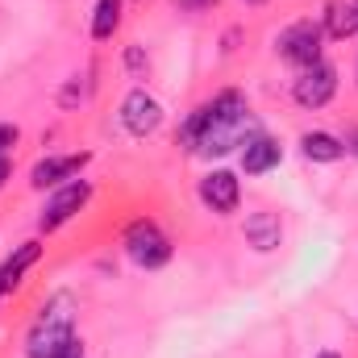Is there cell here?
<instances>
[{
    "label": "cell",
    "instance_id": "obj_15",
    "mask_svg": "<svg viewBox=\"0 0 358 358\" xmlns=\"http://www.w3.org/2000/svg\"><path fill=\"white\" fill-rule=\"evenodd\" d=\"M117 25H121V0H96V13H92V38L104 42V38H113Z\"/></svg>",
    "mask_w": 358,
    "mask_h": 358
},
{
    "label": "cell",
    "instance_id": "obj_12",
    "mask_svg": "<svg viewBox=\"0 0 358 358\" xmlns=\"http://www.w3.org/2000/svg\"><path fill=\"white\" fill-rule=\"evenodd\" d=\"M279 238H283V225H279L275 213H255V217H246V242H250L255 250H275Z\"/></svg>",
    "mask_w": 358,
    "mask_h": 358
},
{
    "label": "cell",
    "instance_id": "obj_9",
    "mask_svg": "<svg viewBox=\"0 0 358 358\" xmlns=\"http://www.w3.org/2000/svg\"><path fill=\"white\" fill-rule=\"evenodd\" d=\"M88 163V155H59V159H42L34 171H29V183L38 187V192H46V187H63V179L80 176V167Z\"/></svg>",
    "mask_w": 358,
    "mask_h": 358
},
{
    "label": "cell",
    "instance_id": "obj_17",
    "mask_svg": "<svg viewBox=\"0 0 358 358\" xmlns=\"http://www.w3.org/2000/svg\"><path fill=\"white\" fill-rule=\"evenodd\" d=\"M13 142H17V129H13V125H0V155H4Z\"/></svg>",
    "mask_w": 358,
    "mask_h": 358
},
{
    "label": "cell",
    "instance_id": "obj_5",
    "mask_svg": "<svg viewBox=\"0 0 358 358\" xmlns=\"http://www.w3.org/2000/svg\"><path fill=\"white\" fill-rule=\"evenodd\" d=\"M334 92H338V67L325 63V59H317L313 67H300L292 96H296V104H304V108H325V104L334 100Z\"/></svg>",
    "mask_w": 358,
    "mask_h": 358
},
{
    "label": "cell",
    "instance_id": "obj_22",
    "mask_svg": "<svg viewBox=\"0 0 358 358\" xmlns=\"http://www.w3.org/2000/svg\"><path fill=\"white\" fill-rule=\"evenodd\" d=\"M250 4H259V0H250Z\"/></svg>",
    "mask_w": 358,
    "mask_h": 358
},
{
    "label": "cell",
    "instance_id": "obj_3",
    "mask_svg": "<svg viewBox=\"0 0 358 358\" xmlns=\"http://www.w3.org/2000/svg\"><path fill=\"white\" fill-rule=\"evenodd\" d=\"M321 42H325V29L317 21H296L279 34V59L292 67H313L321 59Z\"/></svg>",
    "mask_w": 358,
    "mask_h": 358
},
{
    "label": "cell",
    "instance_id": "obj_23",
    "mask_svg": "<svg viewBox=\"0 0 358 358\" xmlns=\"http://www.w3.org/2000/svg\"><path fill=\"white\" fill-rule=\"evenodd\" d=\"M355 4H358V0H355Z\"/></svg>",
    "mask_w": 358,
    "mask_h": 358
},
{
    "label": "cell",
    "instance_id": "obj_2",
    "mask_svg": "<svg viewBox=\"0 0 358 358\" xmlns=\"http://www.w3.org/2000/svg\"><path fill=\"white\" fill-rule=\"evenodd\" d=\"M25 355L29 358H80V338H76V300L67 292H59L42 317L34 321L29 329V342H25Z\"/></svg>",
    "mask_w": 358,
    "mask_h": 358
},
{
    "label": "cell",
    "instance_id": "obj_14",
    "mask_svg": "<svg viewBox=\"0 0 358 358\" xmlns=\"http://www.w3.org/2000/svg\"><path fill=\"white\" fill-rule=\"evenodd\" d=\"M329 38H350L358 29V4H346V0H334L325 8V25H321Z\"/></svg>",
    "mask_w": 358,
    "mask_h": 358
},
{
    "label": "cell",
    "instance_id": "obj_19",
    "mask_svg": "<svg viewBox=\"0 0 358 358\" xmlns=\"http://www.w3.org/2000/svg\"><path fill=\"white\" fill-rule=\"evenodd\" d=\"M342 146H346L350 155H358V129H350V134H346V142H342Z\"/></svg>",
    "mask_w": 358,
    "mask_h": 358
},
{
    "label": "cell",
    "instance_id": "obj_8",
    "mask_svg": "<svg viewBox=\"0 0 358 358\" xmlns=\"http://www.w3.org/2000/svg\"><path fill=\"white\" fill-rule=\"evenodd\" d=\"M200 200L213 208V213H234L238 208V200H242V192H238V176H229V171H213V176L200 179Z\"/></svg>",
    "mask_w": 358,
    "mask_h": 358
},
{
    "label": "cell",
    "instance_id": "obj_11",
    "mask_svg": "<svg viewBox=\"0 0 358 358\" xmlns=\"http://www.w3.org/2000/svg\"><path fill=\"white\" fill-rule=\"evenodd\" d=\"M279 163V142H271L263 134H255L250 142H246V150H242V167H246V176H263Z\"/></svg>",
    "mask_w": 358,
    "mask_h": 358
},
{
    "label": "cell",
    "instance_id": "obj_10",
    "mask_svg": "<svg viewBox=\"0 0 358 358\" xmlns=\"http://www.w3.org/2000/svg\"><path fill=\"white\" fill-rule=\"evenodd\" d=\"M38 259H42V246H38V242H21L17 255H8L4 267H0V292H17L21 279H25V271L34 267Z\"/></svg>",
    "mask_w": 358,
    "mask_h": 358
},
{
    "label": "cell",
    "instance_id": "obj_16",
    "mask_svg": "<svg viewBox=\"0 0 358 358\" xmlns=\"http://www.w3.org/2000/svg\"><path fill=\"white\" fill-rule=\"evenodd\" d=\"M179 8H187V13H204V8H213L217 0H176Z\"/></svg>",
    "mask_w": 358,
    "mask_h": 358
},
{
    "label": "cell",
    "instance_id": "obj_7",
    "mask_svg": "<svg viewBox=\"0 0 358 358\" xmlns=\"http://www.w3.org/2000/svg\"><path fill=\"white\" fill-rule=\"evenodd\" d=\"M121 125H125L134 138H146V134H155V129L163 125V104H159L146 88H134L125 96V104H121Z\"/></svg>",
    "mask_w": 358,
    "mask_h": 358
},
{
    "label": "cell",
    "instance_id": "obj_18",
    "mask_svg": "<svg viewBox=\"0 0 358 358\" xmlns=\"http://www.w3.org/2000/svg\"><path fill=\"white\" fill-rule=\"evenodd\" d=\"M129 67H134V71H138V76H142V50H138V46H134V50H129Z\"/></svg>",
    "mask_w": 358,
    "mask_h": 358
},
{
    "label": "cell",
    "instance_id": "obj_6",
    "mask_svg": "<svg viewBox=\"0 0 358 358\" xmlns=\"http://www.w3.org/2000/svg\"><path fill=\"white\" fill-rule=\"evenodd\" d=\"M92 196V183L88 179H76V183H63L50 200H46V208H42V217H38V225L50 234V229H59V225H67L84 204H88Z\"/></svg>",
    "mask_w": 358,
    "mask_h": 358
},
{
    "label": "cell",
    "instance_id": "obj_1",
    "mask_svg": "<svg viewBox=\"0 0 358 358\" xmlns=\"http://www.w3.org/2000/svg\"><path fill=\"white\" fill-rule=\"evenodd\" d=\"M200 142L196 150L200 155H229L234 146L250 142L255 138V117L242 100V92H221L213 104L200 108Z\"/></svg>",
    "mask_w": 358,
    "mask_h": 358
},
{
    "label": "cell",
    "instance_id": "obj_4",
    "mask_svg": "<svg viewBox=\"0 0 358 358\" xmlns=\"http://www.w3.org/2000/svg\"><path fill=\"white\" fill-rule=\"evenodd\" d=\"M125 250H129V259L138 267H146V271L163 267L171 259V242H167V234L155 221H134L129 234H125Z\"/></svg>",
    "mask_w": 358,
    "mask_h": 358
},
{
    "label": "cell",
    "instance_id": "obj_13",
    "mask_svg": "<svg viewBox=\"0 0 358 358\" xmlns=\"http://www.w3.org/2000/svg\"><path fill=\"white\" fill-rule=\"evenodd\" d=\"M300 150H304V159H313V163H338L342 155H346V146H342V138H334V134H304L300 138Z\"/></svg>",
    "mask_w": 358,
    "mask_h": 358
},
{
    "label": "cell",
    "instance_id": "obj_20",
    "mask_svg": "<svg viewBox=\"0 0 358 358\" xmlns=\"http://www.w3.org/2000/svg\"><path fill=\"white\" fill-rule=\"evenodd\" d=\"M4 179H8V155H0V187H4Z\"/></svg>",
    "mask_w": 358,
    "mask_h": 358
},
{
    "label": "cell",
    "instance_id": "obj_21",
    "mask_svg": "<svg viewBox=\"0 0 358 358\" xmlns=\"http://www.w3.org/2000/svg\"><path fill=\"white\" fill-rule=\"evenodd\" d=\"M317 358H342V355H334V350H325V355H317Z\"/></svg>",
    "mask_w": 358,
    "mask_h": 358
}]
</instances>
